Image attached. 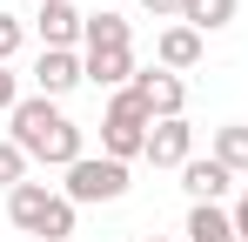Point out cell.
<instances>
[{"instance_id":"5","label":"cell","mask_w":248,"mask_h":242,"mask_svg":"<svg viewBox=\"0 0 248 242\" xmlns=\"http://www.w3.org/2000/svg\"><path fill=\"white\" fill-rule=\"evenodd\" d=\"M134 94L148 101V115H155V121H174L181 108H188V81L168 74V68H141V74H134Z\"/></svg>"},{"instance_id":"12","label":"cell","mask_w":248,"mask_h":242,"mask_svg":"<svg viewBox=\"0 0 248 242\" xmlns=\"http://www.w3.org/2000/svg\"><path fill=\"white\" fill-rule=\"evenodd\" d=\"M188 242H242L235 236V215L221 208V202H188Z\"/></svg>"},{"instance_id":"9","label":"cell","mask_w":248,"mask_h":242,"mask_svg":"<svg viewBox=\"0 0 248 242\" xmlns=\"http://www.w3.org/2000/svg\"><path fill=\"white\" fill-rule=\"evenodd\" d=\"M114 47H134V27H127V14H114V7L87 14V27H81V54H114Z\"/></svg>"},{"instance_id":"13","label":"cell","mask_w":248,"mask_h":242,"mask_svg":"<svg viewBox=\"0 0 248 242\" xmlns=\"http://www.w3.org/2000/svg\"><path fill=\"white\" fill-rule=\"evenodd\" d=\"M87 61V81H94V87H108V94H121L127 81L141 74V68H134V47H114V54H81Z\"/></svg>"},{"instance_id":"17","label":"cell","mask_w":248,"mask_h":242,"mask_svg":"<svg viewBox=\"0 0 248 242\" xmlns=\"http://www.w3.org/2000/svg\"><path fill=\"white\" fill-rule=\"evenodd\" d=\"M20 40H27V27H20L14 14H0V68H7V61L20 54Z\"/></svg>"},{"instance_id":"11","label":"cell","mask_w":248,"mask_h":242,"mask_svg":"<svg viewBox=\"0 0 248 242\" xmlns=\"http://www.w3.org/2000/svg\"><path fill=\"white\" fill-rule=\"evenodd\" d=\"M181 189H188V202H221L228 189H235V175H228V168H221L215 155H208V161L195 155L188 168H181Z\"/></svg>"},{"instance_id":"15","label":"cell","mask_w":248,"mask_h":242,"mask_svg":"<svg viewBox=\"0 0 248 242\" xmlns=\"http://www.w3.org/2000/svg\"><path fill=\"white\" fill-rule=\"evenodd\" d=\"M215 161H221L228 175H248V121H228V128H215Z\"/></svg>"},{"instance_id":"16","label":"cell","mask_w":248,"mask_h":242,"mask_svg":"<svg viewBox=\"0 0 248 242\" xmlns=\"http://www.w3.org/2000/svg\"><path fill=\"white\" fill-rule=\"evenodd\" d=\"M27 168H34V161L20 155V148H14V141H0V189H7V195H14V189H20V182H27Z\"/></svg>"},{"instance_id":"14","label":"cell","mask_w":248,"mask_h":242,"mask_svg":"<svg viewBox=\"0 0 248 242\" xmlns=\"http://www.w3.org/2000/svg\"><path fill=\"white\" fill-rule=\"evenodd\" d=\"M242 14V0H188L181 7V27H195V34H215V27H228Z\"/></svg>"},{"instance_id":"4","label":"cell","mask_w":248,"mask_h":242,"mask_svg":"<svg viewBox=\"0 0 248 242\" xmlns=\"http://www.w3.org/2000/svg\"><path fill=\"white\" fill-rule=\"evenodd\" d=\"M81 81H87V61H81V47H41V61H34V94L61 101V94H74Z\"/></svg>"},{"instance_id":"18","label":"cell","mask_w":248,"mask_h":242,"mask_svg":"<svg viewBox=\"0 0 248 242\" xmlns=\"http://www.w3.org/2000/svg\"><path fill=\"white\" fill-rule=\"evenodd\" d=\"M20 108V87H14V68H0V115Z\"/></svg>"},{"instance_id":"19","label":"cell","mask_w":248,"mask_h":242,"mask_svg":"<svg viewBox=\"0 0 248 242\" xmlns=\"http://www.w3.org/2000/svg\"><path fill=\"white\" fill-rule=\"evenodd\" d=\"M141 7H148L155 20H181V7H188V0H141Z\"/></svg>"},{"instance_id":"1","label":"cell","mask_w":248,"mask_h":242,"mask_svg":"<svg viewBox=\"0 0 248 242\" xmlns=\"http://www.w3.org/2000/svg\"><path fill=\"white\" fill-rule=\"evenodd\" d=\"M7 141H14L27 161L61 168V175L87 155V148H81V128L61 115V101H47V94H20V108L7 115Z\"/></svg>"},{"instance_id":"7","label":"cell","mask_w":248,"mask_h":242,"mask_svg":"<svg viewBox=\"0 0 248 242\" xmlns=\"http://www.w3.org/2000/svg\"><path fill=\"white\" fill-rule=\"evenodd\" d=\"M141 161H155V168H188V161H195V128H188L181 115H174V121H155Z\"/></svg>"},{"instance_id":"10","label":"cell","mask_w":248,"mask_h":242,"mask_svg":"<svg viewBox=\"0 0 248 242\" xmlns=\"http://www.w3.org/2000/svg\"><path fill=\"white\" fill-rule=\"evenodd\" d=\"M195 61H202V34H195V27H181V20H174V27H161V40H155V68L188 74Z\"/></svg>"},{"instance_id":"6","label":"cell","mask_w":248,"mask_h":242,"mask_svg":"<svg viewBox=\"0 0 248 242\" xmlns=\"http://www.w3.org/2000/svg\"><path fill=\"white\" fill-rule=\"evenodd\" d=\"M81 27H87V14L74 0H41V14H34L41 47H81Z\"/></svg>"},{"instance_id":"21","label":"cell","mask_w":248,"mask_h":242,"mask_svg":"<svg viewBox=\"0 0 248 242\" xmlns=\"http://www.w3.org/2000/svg\"><path fill=\"white\" fill-rule=\"evenodd\" d=\"M141 242H168V236H141Z\"/></svg>"},{"instance_id":"2","label":"cell","mask_w":248,"mask_h":242,"mask_svg":"<svg viewBox=\"0 0 248 242\" xmlns=\"http://www.w3.org/2000/svg\"><path fill=\"white\" fill-rule=\"evenodd\" d=\"M148 135H155V115H148V101H141L134 81H127L121 94H108V115H101V155L141 161V155H148Z\"/></svg>"},{"instance_id":"20","label":"cell","mask_w":248,"mask_h":242,"mask_svg":"<svg viewBox=\"0 0 248 242\" xmlns=\"http://www.w3.org/2000/svg\"><path fill=\"white\" fill-rule=\"evenodd\" d=\"M228 215H235V236L248 242V189H242V195H235V208H228Z\"/></svg>"},{"instance_id":"3","label":"cell","mask_w":248,"mask_h":242,"mask_svg":"<svg viewBox=\"0 0 248 242\" xmlns=\"http://www.w3.org/2000/svg\"><path fill=\"white\" fill-rule=\"evenodd\" d=\"M61 195L74 202V208H87V202H121L127 195V161H114V155H81L74 168H67Z\"/></svg>"},{"instance_id":"8","label":"cell","mask_w":248,"mask_h":242,"mask_svg":"<svg viewBox=\"0 0 248 242\" xmlns=\"http://www.w3.org/2000/svg\"><path fill=\"white\" fill-rule=\"evenodd\" d=\"M54 202H61V189H47V182H20V189L7 195V222L27 229V236H41V222L54 215Z\"/></svg>"}]
</instances>
